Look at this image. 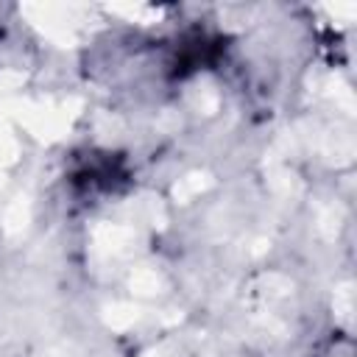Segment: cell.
<instances>
[{"label": "cell", "instance_id": "1", "mask_svg": "<svg viewBox=\"0 0 357 357\" xmlns=\"http://www.w3.org/2000/svg\"><path fill=\"white\" fill-rule=\"evenodd\" d=\"M128 181L126 159L117 153L89 151L86 156H75L70 167V184L78 195H103L114 192Z\"/></svg>", "mask_w": 357, "mask_h": 357}, {"label": "cell", "instance_id": "2", "mask_svg": "<svg viewBox=\"0 0 357 357\" xmlns=\"http://www.w3.org/2000/svg\"><path fill=\"white\" fill-rule=\"evenodd\" d=\"M318 357H354V340L346 332H332Z\"/></svg>", "mask_w": 357, "mask_h": 357}]
</instances>
